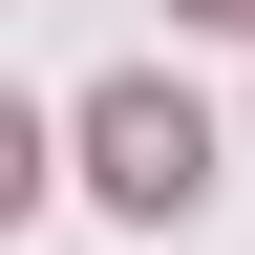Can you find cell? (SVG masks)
<instances>
[{
  "label": "cell",
  "instance_id": "obj_1",
  "mask_svg": "<svg viewBox=\"0 0 255 255\" xmlns=\"http://www.w3.org/2000/svg\"><path fill=\"white\" fill-rule=\"evenodd\" d=\"M85 170H107V213H191L213 191V107L191 85H107L85 107Z\"/></svg>",
  "mask_w": 255,
  "mask_h": 255
},
{
  "label": "cell",
  "instance_id": "obj_2",
  "mask_svg": "<svg viewBox=\"0 0 255 255\" xmlns=\"http://www.w3.org/2000/svg\"><path fill=\"white\" fill-rule=\"evenodd\" d=\"M191 21H255V0H191Z\"/></svg>",
  "mask_w": 255,
  "mask_h": 255
}]
</instances>
